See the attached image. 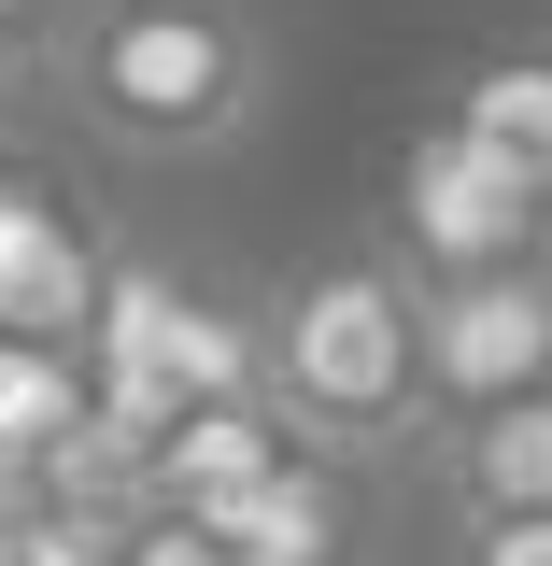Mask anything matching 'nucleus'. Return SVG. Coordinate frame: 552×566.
Listing matches in <instances>:
<instances>
[{
    "label": "nucleus",
    "instance_id": "nucleus-6",
    "mask_svg": "<svg viewBox=\"0 0 552 566\" xmlns=\"http://www.w3.org/2000/svg\"><path fill=\"white\" fill-rule=\"evenodd\" d=\"M439 510L454 524H524V510H552V397L439 424Z\"/></svg>",
    "mask_w": 552,
    "mask_h": 566
},
{
    "label": "nucleus",
    "instance_id": "nucleus-9",
    "mask_svg": "<svg viewBox=\"0 0 552 566\" xmlns=\"http://www.w3.org/2000/svg\"><path fill=\"white\" fill-rule=\"evenodd\" d=\"M128 524H142V510H58L14 566H128Z\"/></svg>",
    "mask_w": 552,
    "mask_h": 566
},
{
    "label": "nucleus",
    "instance_id": "nucleus-7",
    "mask_svg": "<svg viewBox=\"0 0 552 566\" xmlns=\"http://www.w3.org/2000/svg\"><path fill=\"white\" fill-rule=\"evenodd\" d=\"M439 128H468L482 156H510V170L552 199V57H482V71H454V114H439Z\"/></svg>",
    "mask_w": 552,
    "mask_h": 566
},
{
    "label": "nucleus",
    "instance_id": "nucleus-4",
    "mask_svg": "<svg viewBox=\"0 0 552 566\" xmlns=\"http://www.w3.org/2000/svg\"><path fill=\"white\" fill-rule=\"evenodd\" d=\"M397 241L425 255V283H468V270L539 255V241H552V199L510 170V156H482L468 128H425L412 170H397Z\"/></svg>",
    "mask_w": 552,
    "mask_h": 566
},
{
    "label": "nucleus",
    "instance_id": "nucleus-10",
    "mask_svg": "<svg viewBox=\"0 0 552 566\" xmlns=\"http://www.w3.org/2000/svg\"><path fill=\"white\" fill-rule=\"evenodd\" d=\"M128 566H227V538H212L199 510H142V524H128Z\"/></svg>",
    "mask_w": 552,
    "mask_h": 566
},
{
    "label": "nucleus",
    "instance_id": "nucleus-2",
    "mask_svg": "<svg viewBox=\"0 0 552 566\" xmlns=\"http://www.w3.org/2000/svg\"><path fill=\"white\" fill-rule=\"evenodd\" d=\"M270 411L326 468H383L425 439V283L397 255H326L256 312Z\"/></svg>",
    "mask_w": 552,
    "mask_h": 566
},
{
    "label": "nucleus",
    "instance_id": "nucleus-5",
    "mask_svg": "<svg viewBox=\"0 0 552 566\" xmlns=\"http://www.w3.org/2000/svg\"><path fill=\"white\" fill-rule=\"evenodd\" d=\"M212 538H227V566H368V468L298 453V468L256 482Z\"/></svg>",
    "mask_w": 552,
    "mask_h": 566
},
{
    "label": "nucleus",
    "instance_id": "nucleus-12",
    "mask_svg": "<svg viewBox=\"0 0 552 566\" xmlns=\"http://www.w3.org/2000/svg\"><path fill=\"white\" fill-rule=\"evenodd\" d=\"M14 71H29V57H14V43H0V114H14Z\"/></svg>",
    "mask_w": 552,
    "mask_h": 566
},
{
    "label": "nucleus",
    "instance_id": "nucleus-8",
    "mask_svg": "<svg viewBox=\"0 0 552 566\" xmlns=\"http://www.w3.org/2000/svg\"><path fill=\"white\" fill-rule=\"evenodd\" d=\"M71 495H58V468H43V453H14V439H0V566L29 553V538H43V524H58Z\"/></svg>",
    "mask_w": 552,
    "mask_h": 566
},
{
    "label": "nucleus",
    "instance_id": "nucleus-1",
    "mask_svg": "<svg viewBox=\"0 0 552 566\" xmlns=\"http://www.w3.org/2000/svg\"><path fill=\"white\" fill-rule=\"evenodd\" d=\"M43 85L85 142H114L142 170H199L270 114V29L256 0H71Z\"/></svg>",
    "mask_w": 552,
    "mask_h": 566
},
{
    "label": "nucleus",
    "instance_id": "nucleus-11",
    "mask_svg": "<svg viewBox=\"0 0 552 566\" xmlns=\"http://www.w3.org/2000/svg\"><path fill=\"white\" fill-rule=\"evenodd\" d=\"M454 566H552V510H524V524H454Z\"/></svg>",
    "mask_w": 552,
    "mask_h": 566
},
{
    "label": "nucleus",
    "instance_id": "nucleus-3",
    "mask_svg": "<svg viewBox=\"0 0 552 566\" xmlns=\"http://www.w3.org/2000/svg\"><path fill=\"white\" fill-rule=\"evenodd\" d=\"M510 397H552V241L510 270L425 283V439Z\"/></svg>",
    "mask_w": 552,
    "mask_h": 566
}]
</instances>
